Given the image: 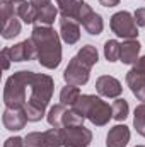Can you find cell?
<instances>
[{"mask_svg": "<svg viewBox=\"0 0 145 147\" xmlns=\"http://www.w3.org/2000/svg\"><path fill=\"white\" fill-rule=\"evenodd\" d=\"M144 137H145V135H144Z\"/></svg>", "mask_w": 145, "mask_h": 147, "instance_id": "d6a6232c", "label": "cell"}, {"mask_svg": "<svg viewBox=\"0 0 145 147\" xmlns=\"http://www.w3.org/2000/svg\"><path fill=\"white\" fill-rule=\"evenodd\" d=\"M84 121H85V118L75 108H67L65 116H63V128H67V127H82Z\"/></svg>", "mask_w": 145, "mask_h": 147, "instance_id": "cb8c5ba5", "label": "cell"}, {"mask_svg": "<svg viewBox=\"0 0 145 147\" xmlns=\"http://www.w3.org/2000/svg\"><path fill=\"white\" fill-rule=\"evenodd\" d=\"M58 16V7L50 3V5H44L41 9H38V17H36V22L34 26H51L55 22Z\"/></svg>", "mask_w": 145, "mask_h": 147, "instance_id": "e0dca14e", "label": "cell"}, {"mask_svg": "<svg viewBox=\"0 0 145 147\" xmlns=\"http://www.w3.org/2000/svg\"><path fill=\"white\" fill-rule=\"evenodd\" d=\"M111 108H113V118H114L116 121L126 120V116H128V113H130V105H128V101L123 99V98H116L114 103L111 105Z\"/></svg>", "mask_w": 145, "mask_h": 147, "instance_id": "603a6c76", "label": "cell"}, {"mask_svg": "<svg viewBox=\"0 0 145 147\" xmlns=\"http://www.w3.org/2000/svg\"><path fill=\"white\" fill-rule=\"evenodd\" d=\"M133 17H135V22H137V26L145 28V7L137 9V10H135V14H133Z\"/></svg>", "mask_w": 145, "mask_h": 147, "instance_id": "f1b7e54d", "label": "cell"}, {"mask_svg": "<svg viewBox=\"0 0 145 147\" xmlns=\"http://www.w3.org/2000/svg\"><path fill=\"white\" fill-rule=\"evenodd\" d=\"M91 70H92V69H91L87 63H84V62L75 55L72 60L68 62V65L65 67V70H63V80H65V84L82 87V86H85V84L89 82Z\"/></svg>", "mask_w": 145, "mask_h": 147, "instance_id": "52a82bcc", "label": "cell"}, {"mask_svg": "<svg viewBox=\"0 0 145 147\" xmlns=\"http://www.w3.org/2000/svg\"><path fill=\"white\" fill-rule=\"evenodd\" d=\"M60 33H56L51 26H34L31 33V41L36 50V60L41 67L48 70H55L62 63V41Z\"/></svg>", "mask_w": 145, "mask_h": 147, "instance_id": "6da1fadb", "label": "cell"}, {"mask_svg": "<svg viewBox=\"0 0 145 147\" xmlns=\"http://www.w3.org/2000/svg\"><path fill=\"white\" fill-rule=\"evenodd\" d=\"M77 57H79L84 63H87L91 69L99 62V53H97V50H96L94 45H85V46H82V48L77 51Z\"/></svg>", "mask_w": 145, "mask_h": 147, "instance_id": "44dd1931", "label": "cell"}, {"mask_svg": "<svg viewBox=\"0 0 145 147\" xmlns=\"http://www.w3.org/2000/svg\"><path fill=\"white\" fill-rule=\"evenodd\" d=\"M0 58H2V67H3V70H9V69H10V63H12L10 48H3V50L0 51Z\"/></svg>", "mask_w": 145, "mask_h": 147, "instance_id": "4316f807", "label": "cell"}, {"mask_svg": "<svg viewBox=\"0 0 145 147\" xmlns=\"http://www.w3.org/2000/svg\"><path fill=\"white\" fill-rule=\"evenodd\" d=\"M109 26H111V31L118 38H123V39L138 38V26L135 22L133 14H130L128 10H119L113 14L109 19Z\"/></svg>", "mask_w": 145, "mask_h": 147, "instance_id": "5b68a950", "label": "cell"}, {"mask_svg": "<svg viewBox=\"0 0 145 147\" xmlns=\"http://www.w3.org/2000/svg\"><path fill=\"white\" fill-rule=\"evenodd\" d=\"M99 3L103 5V7H116V5H119V0H99Z\"/></svg>", "mask_w": 145, "mask_h": 147, "instance_id": "4dcf8cb0", "label": "cell"}, {"mask_svg": "<svg viewBox=\"0 0 145 147\" xmlns=\"http://www.w3.org/2000/svg\"><path fill=\"white\" fill-rule=\"evenodd\" d=\"M126 86L130 87L132 94L138 101L145 103V75L135 72L133 69H130L126 72Z\"/></svg>", "mask_w": 145, "mask_h": 147, "instance_id": "9a60e30c", "label": "cell"}, {"mask_svg": "<svg viewBox=\"0 0 145 147\" xmlns=\"http://www.w3.org/2000/svg\"><path fill=\"white\" fill-rule=\"evenodd\" d=\"M55 3H56L62 17L73 19L79 24H84V21L94 12L92 7L89 3H85L84 0H55Z\"/></svg>", "mask_w": 145, "mask_h": 147, "instance_id": "8992f818", "label": "cell"}, {"mask_svg": "<svg viewBox=\"0 0 145 147\" xmlns=\"http://www.w3.org/2000/svg\"><path fill=\"white\" fill-rule=\"evenodd\" d=\"M28 121L29 120L26 116L24 108H5L3 115H2V123L10 132H19V130L26 128Z\"/></svg>", "mask_w": 145, "mask_h": 147, "instance_id": "30bf717a", "label": "cell"}, {"mask_svg": "<svg viewBox=\"0 0 145 147\" xmlns=\"http://www.w3.org/2000/svg\"><path fill=\"white\" fill-rule=\"evenodd\" d=\"M130 137L132 134L126 125H114L106 135V147H126Z\"/></svg>", "mask_w": 145, "mask_h": 147, "instance_id": "4fadbf2b", "label": "cell"}, {"mask_svg": "<svg viewBox=\"0 0 145 147\" xmlns=\"http://www.w3.org/2000/svg\"><path fill=\"white\" fill-rule=\"evenodd\" d=\"M135 147H145V146H135Z\"/></svg>", "mask_w": 145, "mask_h": 147, "instance_id": "1f68e13d", "label": "cell"}, {"mask_svg": "<svg viewBox=\"0 0 145 147\" xmlns=\"http://www.w3.org/2000/svg\"><path fill=\"white\" fill-rule=\"evenodd\" d=\"M46 132H31L24 137L26 147H46Z\"/></svg>", "mask_w": 145, "mask_h": 147, "instance_id": "484cf974", "label": "cell"}, {"mask_svg": "<svg viewBox=\"0 0 145 147\" xmlns=\"http://www.w3.org/2000/svg\"><path fill=\"white\" fill-rule=\"evenodd\" d=\"M34 72L19 70L14 72L3 87V105L5 108H24L29 99V86Z\"/></svg>", "mask_w": 145, "mask_h": 147, "instance_id": "3957f363", "label": "cell"}, {"mask_svg": "<svg viewBox=\"0 0 145 147\" xmlns=\"http://www.w3.org/2000/svg\"><path fill=\"white\" fill-rule=\"evenodd\" d=\"M133 127L137 134L145 135V103H140L133 113Z\"/></svg>", "mask_w": 145, "mask_h": 147, "instance_id": "d4e9b609", "label": "cell"}, {"mask_svg": "<svg viewBox=\"0 0 145 147\" xmlns=\"http://www.w3.org/2000/svg\"><path fill=\"white\" fill-rule=\"evenodd\" d=\"M62 140L63 147H89L92 142V132L82 127H67L62 128Z\"/></svg>", "mask_w": 145, "mask_h": 147, "instance_id": "ba28073f", "label": "cell"}, {"mask_svg": "<svg viewBox=\"0 0 145 147\" xmlns=\"http://www.w3.org/2000/svg\"><path fill=\"white\" fill-rule=\"evenodd\" d=\"M3 147H26L24 144V139L22 137H9L5 142H3Z\"/></svg>", "mask_w": 145, "mask_h": 147, "instance_id": "83f0119b", "label": "cell"}, {"mask_svg": "<svg viewBox=\"0 0 145 147\" xmlns=\"http://www.w3.org/2000/svg\"><path fill=\"white\" fill-rule=\"evenodd\" d=\"M72 108H75L85 120H89L96 127L108 125L109 120L113 118V108L96 94H82Z\"/></svg>", "mask_w": 145, "mask_h": 147, "instance_id": "277c9868", "label": "cell"}, {"mask_svg": "<svg viewBox=\"0 0 145 147\" xmlns=\"http://www.w3.org/2000/svg\"><path fill=\"white\" fill-rule=\"evenodd\" d=\"M60 38L67 45H75L80 39V24L68 17H60Z\"/></svg>", "mask_w": 145, "mask_h": 147, "instance_id": "7c38bea8", "label": "cell"}, {"mask_svg": "<svg viewBox=\"0 0 145 147\" xmlns=\"http://www.w3.org/2000/svg\"><path fill=\"white\" fill-rule=\"evenodd\" d=\"M119 55H121V43L116 39H108L104 43V57L109 63L119 62Z\"/></svg>", "mask_w": 145, "mask_h": 147, "instance_id": "7402d4cb", "label": "cell"}, {"mask_svg": "<svg viewBox=\"0 0 145 147\" xmlns=\"http://www.w3.org/2000/svg\"><path fill=\"white\" fill-rule=\"evenodd\" d=\"M67 108H68V106H65V105H62V103L50 108V111L46 113V121H48V125H50L51 128H58V130L63 128V116H65Z\"/></svg>", "mask_w": 145, "mask_h": 147, "instance_id": "2e32d148", "label": "cell"}, {"mask_svg": "<svg viewBox=\"0 0 145 147\" xmlns=\"http://www.w3.org/2000/svg\"><path fill=\"white\" fill-rule=\"evenodd\" d=\"M53 89H55V82L51 75L34 72L31 79V86H29V99L24 106L26 116L29 121L33 123L41 121V118L46 115V108L53 96Z\"/></svg>", "mask_w": 145, "mask_h": 147, "instance_id": "7a4b0ae2", "label": "cell"}, {"mask_svg": "<svg viewBox=\"0 0 145 147\" xmlns=\"http://www.w3.org/2000/svg\"><path fill=\"white\" fill-rule=\"evenodd\" d=\"M21 29H22V22L19 17H10L7 22L2 24V38L3 39H12V38L19 36L21 34Z\"/></svg>", "mask_w": 145, "mask_h": 147, "instance_id": "ffe728a7", "label": "cell"}, {"mask_svg": "<svg viewBox=\"0 0 145 147\" xmlns=\"http://www.w3.org/2000/svg\"><path fill=\"white\" fill-rule=\"evenodd\" d=\"M96 91L99 96L103 98H109V99H116L121 96L123 92V86L121 82L113 77V75H101L96 79Z\"/></svg>", "mask_w": 145, "mask_h": 147, "instance_id": "9c48e42d", "label": "cell"}, {"mask_svg": "<svg viewBox=\"0 0 145 147\" xmlns=\"http://www.w3.org/2000/svg\"><path fill=\"white\" fill-rule=\"evenodd\" d=\"M10 57H12V62H15V63L29 62V60L36 58V50H34V45H33L31 38L10 46Z\"/></svg>", "mask_w": 145, "mask_h": 147, "instance_id": "8fae6325", "label": "cell"}, {"mask_svg": "<svg viewBox=\"0 0 145 147\" xmlns=\"http://www.w3.org/2000/svg\"><path fill=\"white\" fill-rule=\"evenodd\" d=\"M135 72L142 74V75H145V55L144 57H140L138 60H137V63H133V67H132Z\"/></svg>", "mask_w": 145, "mask_h": 147, "instance_id": "f546056e", "label": "cell"}, {"mask_svg": "<svg viewBox=\"0 0 145 147\" xmlns=\"http://www.w3.org/2000/svg\"><path fill=\"white\" fill-rule=\"evenodd\" d=\"M80 96H82V94H80V89H79L77 86L67 84V86L62 87V91H60V103L65 105V106H68V108H72V106H75V103L79 101Z\"/></svg>", "mask_w": 145, "mask_h": 147, "instance_id": "d6986e66", "label": "cell"}, {"mask_svg": "<svg viewBox=\"0 0 145 147\" xmlns=\"http://www.w3.org/2000/svg\"><path fill=\"white\" fill-rule=\"evenodd\" d=\"M140 50L142 45L138 39H125L121 43V55H119V62L126 63V65H133L137 63V60L140 58Z\"/></svg>", "mask_w": 145, "mask_h": 147, "instance_id": "5bb4252c", "label": "cell"}, {"mask_svg": "<svg viewBox=\"0 0 145 147\" xmlns=\"http://www.w3.org/2000/svg\"><path fill=\"white\" fill-rule=\"evenodd\" d=\"M84 29H85V33H89L91 36H99L101 33H103V29H104V21H103V17H101V14H97V12H92L85 21H84Z\"/></svg>", "mask_w": 145, "mask_h": 147, "instance_id": "ac0fdd59", "label": "cell"}]
</instances>
